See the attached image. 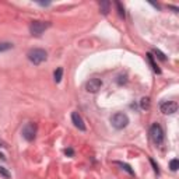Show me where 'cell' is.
Returning a JSON list of instances; mask_svg holds the SVG:
<instances>
[{
    "label": "cell",
    "instance_id": "6da1fadb",
    "mask_svg": "<svg viewBox=\"0 0 179 179\" xmlns=\"http://www.w3.org/2000/svg\"><path fill=\"white\" fill-rule=\"evenodd\" d=\"M46 58H48L46 50L39 49V48L31 49L28 52V60L31 62V63L37 64V66H38V64H41V63H43V62L46 60Z\"/></svg>",
    "mask_w": 179,
    "mask_h": 179
},
{
    "label": "cell",
    "instance_id": "7a4b0ae2",
    "mask_svg": "<svg viewBox=\"0 0 179 179\" xmlns=\"http://www.w3.org/2000/svg\"><path fill=\"white\" fill-rule=\"evenodd\" d=\"M111 123H112V126L115 127V129L122 130L129 125V118H127V115L126 113H123V112H116L115 115L111 118Z\"/></svg>",
    "mask_w": 179,
    "mask_h": 179
},
{
    "label": "cell",
    "instance_id": "3957f363",
    "mask_svg": "<svg viewBox=\"0 0 179 179\" xmlns=\"http://www.w3.org/2000/svg\"><path fill=\"white\" fill-rule=\"evenodd\" d=\"M50 25H52V24L49 21H32L31 25H29V32H31L34 37H41Z\"/></svg>",
    "mask_w": 179,
    "mask_h": 179
},
{
    "label": "cell",
    "instance_id": "277c9868",
    "mask_svg": "<svg viewBox=\"0 0 179 179\" xmlns=\"http://www.w3.org/2000/svg\"><path fill=\"white\" fill-rule=\"evenodd\" d=\"M150 137H151V140H153L154 144H157V146H160V144H162L164 143V130L158 123H154L153 126H151Z\"/></svg>",
    "mask_w": 179,
    "mask_h": 179
},
{
    "label": "cell",
    "instance_id": "5b68a950",
    "mask_svg": "<svg viewBox=\"0 0 179 179\" xmlns=\"http://www.w3.org/2000/svg\"><path fill=\"white\" fill-rule=\"evenodd\" d=\"M21 134H23V137L27 140V141H32V140H35V137H37V125L32 123V122L27 123L25 126L23 127Z\"/></svg>",
    "mask_w": 179,
    "mask_h": 179
},
{
    "label": "cell",
    "instance_id": "8992f818",
    "mask_svg": "<svg viewBox=\"0 0 179 179\" xmlns=\"http://www.w3.org/2000/svg\"><path fill=\"white\" fill-rule=\"evenodd\" d=\"M160 111L162 112L164 115H174V113L178 111V104L174 102V101H166V102H162L160 105Z\"/></svg>",
    "mask_w": 179,
    "mask_h": 179
},
{
    "label": "cell",
    "instance_id": "52a82bcc",
    "mask_svg": "<svg viewBox=\"0 0 179 179\" xmlns=\"http://www.w3.org/2000/svg\"><path fill=\"white\" fill-rule=\"evenodd\" d=\"M101 87H102V81L100 79H90L87 81V84H85V90L88 92H92V94L100 91Z\"/></svg>",
    "mask_w": 179,
    "mask_h": 179
},
{
    "label": "cell",
    "instance_id": "ba28073f",
    "mask_svg": "<svg viewBox=\"0 0 179 179\" xmlns=\"http://www.w3.org/2000/svg\"><path fill=\"white\" fill-rule=\"evenodd\" d=\"M71 120H73V123H74V126L77 127L79 130H81V132H85V123H84V120H83V118L80 116V113L79 112H73L71 113Z\"/></svg>",
    "mask_w": 179,
    "mask_h": 179
},
{
    "label": "cell",
    "instance_id": "9c48e42d",
    "mask_svg": "<svg viewBox=\"0 0 179 179\" xmlns=\"http://www.w3.org/2000/svg\"><path fill=\"white\" fill-rule=\"evenodd\" d=\"M116 165H119L120 166L122 169H123V171H126L127 174H130V175H134V171L132 168H130V165H127V164H125V162H120V161H116Z\"/></svg>",
    "mask_w": 179,
    "mask_h": 179
},
{
    "label": "cell",
    "instance_id": "30bf717a",
    "mask_svg": "<svg viewBox=\"0 0 179 179\" xmlns=\"http://www.w3.org/2000/svg\"><path fill=\"white\" fill-rule=\"evenodd\" d=\"M53 77H55V81L56 83H60L62 81V77H63V69L62 67H58L53 73Z\"/></svg>",
    "mask_w": 179,
    "mask_h": 179
},
{
    "label": "cell",
    "instance_id": "8fae6325",
    "mask_svg": "<svg viewBox=\"0 0 179 179\" xmlns=\"http://www.w3.org/2000/svg\"><path fill=\"white\" fill-rule=\"evenodd\" d=\"M147 59H148V62H150V64H151V67H153V70L156 71L157 74H160V73H161V70H160V69H158V66L156 64V62H154L153 55H151V53H147Z\"/></svg>",
    "mask_w": 179,
    "mask_h": 179
},
{
    "label": "cell",
    "instance_id": "7c38bea8",
    "mask_svg": "<svg viewBox=\"0 0 179 179\" xmlns=\"http://www.w3.org/2000/svg\"><path fill=\"white\" fill-rule=\"evenodd\" d=\"M109 6H111V3H109V2H101V4H100V10H101V13H102L104 16H106V14H108V11H109Z\"/></svg>",
    "mask_w": 179,
    "mask_h": 179
},
{
    "label": "cell",
    "instance_id": "4fadbf2b",
    "mask_svg": "<svg viewBox=\"0 0 179 179\" xmlns=\"http://www.w3.org/2000/svg\"><path fill=\"white\" fill-rule=\"evenodd\" d=\"M140 106H141V109H150V98L148 97H143L141 101H140Z\"/></svg>",
    "mask_w": 179,
    "mask_h": 179
},
{
    "label": "cell",
    "instance_id": "5bb4252c",
    "mask_svg": "<svg viewBox=\"0 0 179 179\" xmlns=\"http://www.w3.org/2000/svg\"><path fill=\"white\" fill-rule=\"evenodd\" d=\"M13 49V43L11 42H0V52H6V50Z\"/></svg>",
    "mask_w": 179,
    "mask_h": 179
},
{
    "label": "cell",
    "instance_id": "9a60e30c",
    "mask_svg": "<svg viewBox=\"0 0 179 179\" xmlns=\"http://www.w3.org/2000/svg\"><path fill=\"white\" fill-rule=\"evenodd\" d=\"M169 168H171V171H176L179 168V161L176 158H174V160H171V162H169Z\"/></svg>",
    "mask_w": 179,
    "mask_h": 179
},
{
    "label": "cell",
    "instance_id": "2e32d148",
    "mask_svg": "<svg viewBox=\"0 0 179 179\" xmlns=\"http://www.w3.org/2000/svg\"><path fill=\"white\" fill-rule=\"evenodd\" d=\"M0 175H2V176H4L6 179H8V178L11 176V174L4 168V166H0Z\"/></svg>",
    "mask_w": 179,
    "mask_h": 179
},
{
    "label": "cell",
    "instance_id": "e0dca14e",
    "mask_svg": "<svg viewBox=\"0 0 179 179\" xmlns=\"http://www.w3.org/2000/svg\"><path fill=\"white\" fill-rule=\"evenodd\" d=\"M116 7H118V13H119V16L123 17V18H125V8L122 7V4H120L119 2H116Z\"/></svg>",
    "mask_w": 179,
    "mask_h": 179
},
{
    "label": "cell",
    "instance_id": "ac0fdd59",
    "mask_svg": "<svg viewBox=\"0 0 179 179\" xmlns=\"http://www.w3.org/2000/svg\"><path fill=\"white\" fill-rule=\"evenodd\" d=\"M150 162H151V165H153V169H154V172H156V174L158 175V174H160V169H158V165L156 164V161H154L153 158H150Z\"/></svg>",
    "mask_w": 179,
    "mask_h": 179
},
{
    "label": "cell",
    "instance_id": "d6986e66",
    "mask_svg": "<svg viewBox=\"0 0 179 179\" xmlns=\"http://www.w3.org/2000/svg\"><path fill=\"white\" fill-rule=\"evenodd\" d=\"M154 53H156V55H158V59H161V60H165V55H164L162 52H160V50L158 49H154Z\"/></svg>",
    "mask_w": 179,
    "mask_h": 179
},
{
    "label": "cell",
    "instance_id": "ffe728a7",
    "mask_svg": "<svg viewBox=\"0 0 179 179\" xmlns=\"http://www.w3.org/2000/svg\"><path fill=\"white\" fill-rule=\"evenodd\" d=\"M118 79H119V80H118V84H120V85L125 84V83L127 81V80H126V76H119Z\"/></svg>",
    "mask_w": 179,
    "mask_h": 179
},
{
    "label": "cell",
    "instance_id": "44dd1931",
    "mask_svg": "<svg viewBox=\"0 0 179 179\" xmlns=\"http://www.w3.org/2000/svg\"><path fill=\"white\" fill-rule=\"evenodd\" d=\"M64 154H66V156H73V154H74V151L73 150H71V148H66V150H64Z\"/></svg>",
    "mask_w": 179,
    "mask_h": 179
},
{
    "label": "cell",
    "instance_id": "7402d4cb",
    "mask_svg": "<svg viewBox=\"0 0 179 179\" xmlns=\"http://www.w3.org/2000/svg\"><path fill=\"white\" fill-rule=\"evenodd\" d=\"M0 147H2V148H6V147H7V143H6L4 140H2V139H0Z\"/></svg>",
    "mask_w": 179,
    "mask_h": 179
},
{
    "label": "cell",
    "instance_id": "603a6c76",
    "mask_svg": "<svg viewBox=\"0 0 179 179\" xmlns=\"http://www.w3.org/2000/svg\"><path fill=\"white\" fill-rule=\"evenodd\" d=\"M39 4H41V6H49L50 3H48V2H46V3H43V2H39Z\"/></svg>",
    "mask_w": 179,
    "mask_h": 179
},
{
    "label": "cell",
    "instance_id": "cb8c5ba5",
    "mask_svg": "<svg viewBox=\"0 0 179 179\" xmlns=\"http://www.w3.org/2000/svg\"><path fill=\"white\" fill-rule=\"evenodd\" d=\"M0 158H2V160H6V157L3 156V154H0Z\"/></svg>",
    "mask_w": 179,
    "mask_h": 179
}]
</instances>
